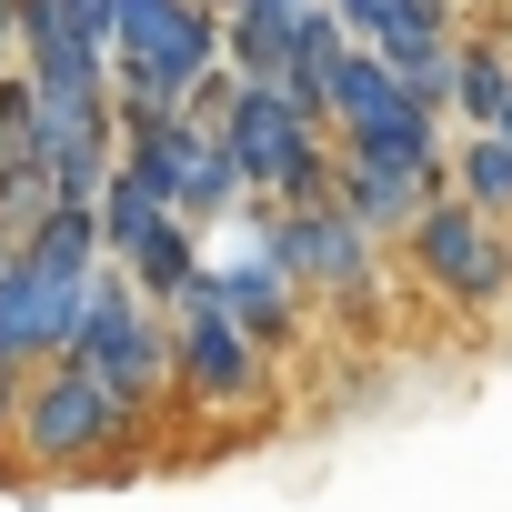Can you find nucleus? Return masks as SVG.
I'll return each mask as SVG.
<instances>
[{"label":"nucleus","mask_w":512,"mask_h":512,"mask_svg":"<svg viewBox=\"0 0 512 512\" xmlns=\"http://www.w3.org/2000/svg\"><path fill=\"white\" fill-rule=\"evenodd\" d=\"M211 151L231 161V181H241V201L251 211H312L322 191H332V141L282 101V91H231V111L211 121Z\"/></svg>","instance_id":"obj_1"},{"label":"nucleus","mask_w":512,"mask_h":512,"mask_svg":"<svg viewBox=\"0 0 512 512\" xmlns=\"http://www.w3.org/2000/svg\"><path fill=\"white\" fill-rule=\"evenodd\" d=\"M61 372L101 382L121 412H151V402L171 392V332H161L151 302H131V282H121L111 262H101L91 292H81V322H71V342H61Z\"/></svg>","instance_id":"obj_2"},{"label":"nucleus","mask_w":512,"mask_h":512,"mask_svg":"<svg viewBox=\"0 0 512 512\" xmlns=\"http://www.w3.org/2000/svg\"><path fill=\"white\" fill-rule=\"evenodd\" d=\"M131 432H141V412H121L101 382H81V372H61V362L21 382V422H11V442H21L41 472H101Z\"/></svg>","instance_id":"obj_3"},{"label":"nucleus","mask_w":512,"mask_h":512,"mask_svg":"<svg viewBox=\"0 0 512 512\" xmlns=\"http://www.w3.org/2000/svg\"><path fill=\"white\" fill-rule=\"evenodd\" d=\"M231 231H251V251L292 282V302L302 292H322V302H372V241L332 211V201H312V211H241Z\"/></svg>","instance_id":"obj_4"},{"label":"nucleus","mask_w":512,"mask_h":512,"mask_svg":"<svg viewBox=\"0 0 512 512\" xmlns=\"http://www.w3.org/2000/svg\"><path fill=\"white\" fill-rule=\"evenodd\" d=\"M402 251H412V272H422L452 312H492L502 282H512V241H502V221H472L462 201H422L412 231H402Z\"/></svg>","instance_id":"obj_5"},{"label":"nucleus","mask_w":512,"mask_h":512,"mask_svg":"<svg viewBox=\"0 0 512 512\" xmlns=\"http://www.w3.org/2000/svg\"><path fill=\"white\" fill-rule=\"evenodd\" d=\"M161 332H171V392H191V402H221V412H241V402H262L272 392V362L251 352L221 312H211V292H201V272H191V292L161 312Z\"/></svg>","instance_id":"obj_6"},{"label":"nucleus","mask_w":512,"mask_h":512,"mask_svg":"<svg viewBox=\"0 0 512 512\" xmlns=\"http://www.w3.org/2000/svg\"><path fill=\"white\" fill-rule=\"evenodd\" d=\"M71 322H81V292H61L51 272H31L11 251V262H0V372H11V382L51 372L61 342H71Z\"/></svg>","instance_id":"obj_7"},{"label":"nucleus","mask_w":512,"mask_h":512,"mask_svg":"<svg viewBox=\"0 0 512 512\" xmlns=\"http://www.w3.org/2000/svg\"><path fill=\"white\" fill-rule=\"evenodd\" d=\"M442 131H462V141H512V61H502V31H492V21H452Z\"/></svg>","instance_id":"obj_8"},{"label":"nucleus","mask_w":512,"mask_h":512,"mask_svg":"<svg viewBox=\"0 0 512 512\" xmlns=\"http://www.w3.org/2000/svg\"><path fill=\"white\" fill-rule=\"evenodd\" d=\"M201 292H211V312L262 352V362L292 342V312H302V302H292V282L262 262V251H231V262H211V251H201Z\"/></svg>","instance_id":"obj_9"},{"label":"nucleus","mask_w":512,"mask_h":512,"mask_svg":"<svg viewBox=\"0 0 512 512\" xmlns=\"http://www.w3.org/2000/svg\"><path fill=\"white\" fill-rule=\"evenodd\" d=\"M322 201H332V211L382 251V241H402V231H412V211H422V201H442V191H422V181H402V171H372V161H332V191H322Z\"/></svg>","instance_id":"obj_10"},{"label":"nucleus","mask_w":512,"mask_h":512,"mask_svg":"<svg viewBox=\"0 0 512 512\" xmlns=\"http://www.w3.org/2000/svg\"><path fill=\"white\" fill-rule=\"evenodd\" d=\"M442 201H462L472 221H502L512 211V141H462L442 151Z\"/></svg>","instance_id":"obj_11"},{"label":"nucleus","mask_w":512,"mask_h":512,"mask_svg":"<svg viewBox=\"0 0 512 512\" xmlns=\"http://www.w3.org/2000/svg\"><path fill=\"white\" fill-rule=\"evenodd\" d=\"M21 262L31 272H51L61 292H91V272H101V241H91V211H51L31 241H21Z\"/></svg>","instance_id":"obj_12"},{"label":"nucleus","mask_w":512,"mask_h":512,"mask_svg":"<svg viewBox=\"0 0 512 512\" xmlns=\"http://www.w3.org/2000/svg\"><path fill=\"white\" fill-rule=\"evenodd\" d=\"M161 221H171V211H161L151 191H131L121 171H111V181H101V201H91V241H101V262H131V251H141Z\"/></svg>","instance_id":"obj_13"},{"label":"nucleus","mask_w":512,"mask_h":512,"mask_svg":"<svg viewBox=\"0 0 512 512\" xmlns=\"http://www.w3.org/2000/svg\"><path fill=\"white\" fill-rule=\"evenodd\" d=\"M11 422H21V382L0 372V442H11Z\"/></svg>","instance_id":"obj_14"},{"label":"nucleus","mask_w":512,"mask_h":512,"mask_svg":"<svg viewBox=\"0 0 512 512\" xmlns=\"http://www.w3.org/2000/svg\"><path fill=\"white\" fill-rule=\"evenodd\" d=\"M0 71H11V0H0Z\"/></svg>","instance_id":"obj_15"},{"label":"nucleus","mask_w":512,"mask_h":512,"mask_svg":"<svg viewBox=\"0 0 512 512\" xmlns=\"http://www.w3.org/2000/svg\"><path fill=\"white\" fill-rule=\"evenodd\" d=\"M452 11H462V21H492V0H452Z\"/></svg>","instance_id":"obj_16"}]
</instances>
